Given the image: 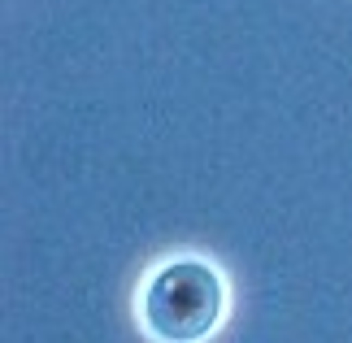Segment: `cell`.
Instances as JSON below:
<instances>
[{
	"label": "cell",
	"instance_id": "cell-1",
	"mask_svg": "<svg viewBox=\"0 0 352 343\" xmlns=\"http://www.w3.org/2000/svg\"><path fill=\"white\" fill-rule=\"evenodd\" d=\"M222 318V278L205 261H170L144 287V322L166 343H196Z\"/></svg>",
	"mask_w": 352,
	"mask_h": 343
}]
</instances>
